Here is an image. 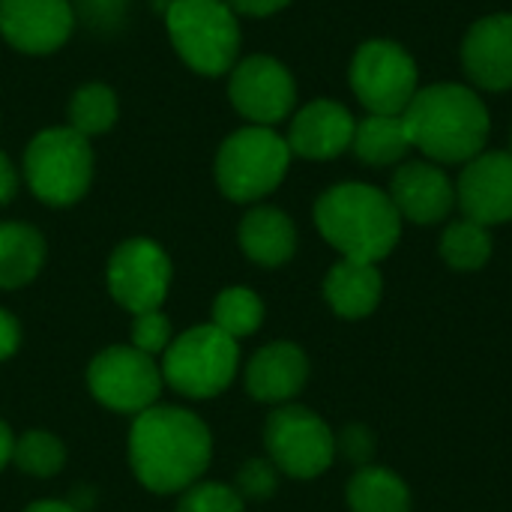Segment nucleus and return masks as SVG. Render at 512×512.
<instances>
[{
    "label": "nucleus",
    "instance_id": "nucleus-4",
    "mask_svg": "<svg viewBox=\"0 0 512 512\" xmlns=\"http://www.w3.org/2000/svg\"><path fill=\"white\" fill-rule=\"evenodd\" d=\"M165 24L189 69L216 78L237 66L240 21L225 0H171Z\"/></svg>",
    "mask_w": 512,
    "mask_h": 512
},
{
    "label": "nucleus",
    "instance_id": "nucleus-27",
    "mask_svg": "<svg viewBox=\"0 0 512 512\" xmlns=\"http://www.w3.org/2000/svg\"><path fill=\"white\" fill-rule=\"evenodd\" d=\"M12 462L30 477H54L66 462V447L48 432H27L15 441Z\"/></svg>",
    "mask_w": 512,
    "mask_h": 512
},
{
    "label": "nucleus",
    "instance_id": "nucleus-7",
    "mask_svg": "<svg viewBox=\"0 0 512 512\" xmlns=\"http://www.w3.org/2000/svg\"><path fill=\"white\" fill-rule=\"evenodd\" d=\"M237 363V339H231L213 324H204L183 333L174 345H168L162 378L168 381L171 390H177L186 399H210L234 381Z\"/></svg>",
    "mask_w": 512,
    "mask_h": 512
},
{
    "label": "nucleus",
    "instance_id": "nucleus-37",
    "mask_svg": "<svg viewBox=\"0 0 512 512\" xmlns=\"http://www.w3.org/2000/svg\"><path fill=\"white\" fill-rule=\"evenodd\" d=\"M24 512H75L69 504L63 501H39V504H30Z\"/></svg>",
    "mask_w": 512,
    "mask_h": 512
},
{
    "label": "nucleus",
    "instance_id": "nucleus-18",
    "mask_svg": "<svg viewBox=\"0 0 512 512\" xmlns=\"http://www.w3.org/2000/svg\"><path fill=\"white\" fill-rule=\"evenodd\" d=\"M309 378L306 354L291 342H273L261 348L246 369V390L258 402H288L303 390Z\"/></svg>",
    "mask_w": 512,
    "mask_h": 512
},
{
    "label": "nucleus",
    "instance_id": "nucleus-36",
    "mask_svg": "<svg viewBox=\"0 0 512 512\" xmlns=\"http://www.w3.org/2000/svg\"><path fill=\"white\" fill-rule=\"evenodd\" d=\"M12 450H15V438H12L9 426L0 420V471L12 462Z\"/></svg>",
    "mask_w": 512,
    "mask_h": 512
},
{
    "label": "nucleus",
    "instance_id": "nucleus-17",
    "mask_svg": "<svg viewBox=\"0 0 512 512\" xmlns=\"http://www.w3.org/2000/svg\"><path fill=\"white\" fill-rule=\"evenodd\" d=\"M390 201L399 216L417 225H435L456 207V186L432 162H408L393 174Z\"/></svg>",
    "mask_w": 512,
    "mask_h": 512
},
{
    "label": "nucleus",
    "instance_id": "nucleus-26",
    "mask_svg": "<svg viewBox=\"0 0 512 512\" xmlns=\"http://www.w3.org/2000/svg\"><path fill=\"white\" fill-rule=\"evenodd\" d=\"M264 321V303L249 288H228L213 303V327L228 333L231 339L252 336Z\"/></svg>",
    "mask_w": 512,
    "mask_h": 512
},
{
    "label": "nucleus",
    "instance_id": "nucleus-10",
    "mask_svg": "<svg viewBox=\"0 0 512 512\" xmlns=\"http://www.w3.org/2000/svg\"><path fill=\"white\" fill-rule=\"evenodd\" d=\"M264 444L270 450V459L297 480H312L324 474L336 456V438L324 426V420L297 405L270 414L264 426Z\"/></svg>",
    "mask_w": 512,
    "mask_h": 512
},
{
    "label": "nucleus",
    "instance_id": "nucleus-16",
    "mask_svg": "<svg viewBox=\"0 0 512 512\" xmlns=\"http://www.w3.org/2000/svg\"><path fill=\"white\" fill-rule=\"evenodd\" d=\"M354 129L357 120L345 105L333 99H315L291 120L288 147L303 159H336L351 147Z\"/></svg>",
    "mask_w": 512,
    "mask_h": 512
},
{
    "label": "nucleus",
    "instance_id": "nucleus-13",
    "mask_svg": "<svg viewBox=\"0 0 512 512\" xmlns=\"http://www.w3.org/2000/svg\"><path fill=\"white\" fill-rule=\"evenodd\" d=\"M456 204L471 222L501 225L512 219V150L480 153L456 183Z\"/></svg>",
    "mask_w": 512,
    "mask_h": 512
},
{
    "label": "nucleus",
    "instance_id": "nucleus-15",
    "mask_svg": "<svg viewBox=\"0 0 512 512\" xmlns=\"http://www.w3.org/2000/svg\"><path fill=\"white\" fill-rule=\"evenodd\" d=\"M468 78L489 93L512 87V12H495L471 24L462 39Z\"/></svg>",
    "mask_w": 512,
    "mask_h": 512
},
{
    "label": "nucleus",
    "instance_id": "nucleus-33",
    "mask_svg": "<svg viewBox=\"0 0 512 512\" xmlns=\"http://www.w3.org/2000/svg\"><path fill=\"white\" fill-rule=\"evenodd\" d=\"M21 345V327L15 321V315H9L6 309H0V360L12 357Z\"/></svg>",
    "mask_w": 512,
    "mask_h": 512
},
{
    "label": "nucleus",
    "instance_id": "nucleus-19",
    "mask_svg": "<svg viewBox=\"0 0 512 512\" xmlns=\"http://www.w3.org/2000/svg\"><path fill=\"white\" fill-rule=\"evenodd\" d=\"M384 282L375 264H363V261H348L342 258L324 282V297L333 306L336 315L342 318H366L375 312L378 300H381Z\"/></svg>",
    "mask_w": 512,
    "mask_h": 512
},
{
    "label": "nucleus",
    "instance_id": "nucleus-21",
    "mask_svg": "<svg viewBox=\"0 0 512 512\" xmlns=\"http://www.w3.org/2000/svg\"><path fill=\"white\" fill-rule=\"evenodd\" d=\"M45 261V240L33 225L3 222L0 225V288L12 291L36 279Z\"/></svg>",
    "mask_w": 512,
    "mask_h": 512
},
{
    "label": "nucleus",
    "instance_id": "nucleus-32",
    "mask_svg": "<svg viewBox=\"0 0 512 512\" xmlns=\"http://www.w3.org/2000/svg\"><path fill=\"white\" fill-rule=\"evenodd\" d=\"M339 447H342V453H345L351 462L366 465V462L372 459V453H375V438H372V432L363 429V426H348V429L342 432Z\"/></svg>",
    "mask_w": 512,
    "mask_h": 512
},
{
    "label": "nucleus",
    "instance_id": "nucleus-3",
    "mask_svg": "<svg viewBox=\"0 0 512 512\" xmlns=\"http://www.w3.org/2000/svg\"><path fill=\"white\" fill-rule=\"evenodd\" d=\"M321 237L348 261L375 264L387 258L402 234V216L387 192L366 183H339L315 204Z\"/></svg>",
    "mask_w": 512,
    "mask_h": 512
},
{
    "label": "nucleus",
    "instance_id": "nucleus-5",
    "mask_svg": "<svg viewBox=\"0 0 512 512\" xmlns=\"http://www.w3.org/2000/svg\"><path fill=\"white\" fill-rule=\"evenodd\" d=\"M291 147L270 126H246L225 138L216 156L219 189L231 201H258L270 195L288 174Z\"/></svg>",
    "mask_w": 512,
    "mask_h": 512
},
{
    "label": "nucleus",
    "instance_id": "nucleus-23",
    "mask_svg": "<svg viewBox=\"0 0 512 512\" xmlns=\"http://www.w3.org/2000/svg\"><path fill=\"white\" fill-rule=\"evenodd\" d=\"M351 512H411L408 486L384 468H360L348 483Z\"/></svg>",
    "mask_w": 512,
    "mask_h": 512
},
{
    "label": "nucleus",
    "instance_id": "nucleus-31",
    "mask_svg": "<svg viewBox=\"0 0 512 512\" xmlns=\"http://www.w3.org/2000/svg\"><path fill=\"white\" fill-rule=\"evenodd\" d=\"M240 489L252 498H267L276 489V474L267 462H246V468L240 471Z\"/></svg>",
    "mask_w": 512,
    "mask_h": 512
},
{
    "label": "nucleus",
    "instance_id": "nucleus-20",
    "mask_svg": "<svg viewBox=\"0 0 512 512\" xmlns=\"http://www.w3.org/2000/svg\"><path fill=\"white\" fill-rule=\"evenodd\" d=\"M240 246L261 267H279L291 261L297 249L294 222L276 207H255L240 222Z\"/></svg>",
    "mask_w": 512,
    "mask_h": 512
},
{
    "label": "nucleus",
    "instance_id": "nucleus-9",
    "mask_svg": "<svg viewBox=\"0 0 512 512\" xmlns=\"http://www.w3.org/2000/svg\"><path fill=\"white\" fill-rule=\"evenodd\" d=\"M162 381V369H156L153 357L132 345L105 348L87 369V387L96 402L120 414H141L153 408L162 393Z\"/></svg>",
    "mask_w": 512,
    "mask_h": 512
},
{
    "label": "nucleus",
    "instance_id": "nucleus-6",
    "mask_svg": "<svg viewBox=\"0 0 512 512\" xmlns=\"http://www.w3.org/2000/svg\"><path fill=\"white\" fill-rule=\"evenodd\" d=\"M24 174L39 201L51 207H69L90 189L93 147L72 126L45 129L24 153Z\"/></svg>",
    "mask_w": 512,
    "mask_h": 512
},
{
    "label": "nucleus",
    "instance_id": "nucleus-25",
    "mask_svg": "<svg viewBox=\"0 0 512 512\" xmlns=\"http://www.w3.org/2000/svg\"><path fill=\"white\" fill-rule=\"evenodd\" d=\"M441 255L456 270H480L492 255V237L480 222H453L441 237Z\"/></svg>",
    "mask_w": 512,
    "mask_h": 512
},
{
    "label": "nucleus",
    "instance_id": "nucleus-30",
    "mask_svg": "<svg viewBox=\"0 0 512 512\" xmlns=\"http://www.w3.org/2000/svg\"><path fill=\"white\" fill-rule=\"evenodd\" d=\"M75 6L93 30H117L126 18V0H75Z\"/></svg>",
    "mask_w": 512,
    "mask_h": 512
},
{
    "label": "nucleus",
    "instance_id": "nucleus-11",
    "mask_svg": "<svg viewBox=\"0 0 512 512\" xmlns=\"http://www.w3.org/2000/svg\"><path fill=\"white\" fill-rule=\"evenodd\" d=\"M171 285V261L165 249L153 240L135 237L114 249L108 261L111 297L132 315L156 312Z\"/></svg>",
    "mask_w": 512,
    "mask_h": 512
},
{
    "label": "nucleus",
    "instance_id": "nucleus-24",
    "mask_svg": "<svg viewBox=\"0 0 512 512\" xmlns=\"http://www.w3.org/2000/svg\"><path fill=\"white\" fill-rule=\"evenodd\" d=\"M117 120V96L105 84H84L69 102V126L84 138L102 135Z\"/></svg>",
    "mask_w": 512,
    "mask_h": 512
},
{
    "label": "nucleus",
    "instance_id": "nucleus-22",
    "mask_svg": "<svg viewBox=\"0 0 512 512\" xmlns=\"http://www.w3.org/2000/svg\"><path fill=\"white\" fill-rule=\"evenodd\" d=\"M351 147L360 162L384 168V165L402 162L414 144H411L402 114H369L357 123Z\"/></svg>",
    "mask_w": 512,
    "mask_h": 512
},
{
    "label": "nucleus",
    "instance_id": "nucleus-2",
    "mask_svg": "<svg viewBox=\"0 0 512 512\" xmlns=\"http://www.w3.org/2000/svg\"><path fill=\"white\" fill-rule=\"evenodd\" d=\"M402 120L411 144L432 162L444 165L480 156L492 129V117L480 93L453 81L420 87Z\"/></svg>",
    "mask_w": 512,
    "mask_h": 512
},
{
    "label": "nucleus",
    "instance_id": "nucleus-34",
    "mask_svg": "<svg viewBox=\"0 0 512 512\" xmlns=\"http://www.w3.org/2000/svg\"><path fill=\"white\" fill-rule=\"evenodd\" d=\"M225 3L240 15H273V12L285 9L291 0H225Z\"/></svg>",
    "mask_w": 512,
    "mask_h": 512
},
{
    "label": "nucleus",
    "instance_id": "nucleus-28",
    "mask_svg": "<svg viewBox=\"0 0 512 512\" xmlns=\"http://www.w3.org/2000/svg\"><path fill=\"white\" fill-rule=\"evenodd\" d=\"M177 512H243V498L240 492L222 483H192L183 492Z\"/></svg>",
    "mask_w": 512,
    "mask_h": 512
},
{
    "label": "nucleus",
    "instance_id": "nucleus-12",
    "mask_svg": "<svg viewBox=\"0 0 512 512\" xmlns=\"http://www.w3.org/2000/svg\"><path fill=\"white\" fill-rule=\"evenodd\" d=\"M228 96L246 120L255 126H273L291 114L297 102V84L285 63L267 54H255L231 69Z\"/></svg>",
    "mask_w": 512,
    "mask_h": 512
},
{
    "label": "nucleus",
    "instance_id": "nucleus-8",
    "mask_svg": "<svg viewBox=\"0 0 512 512\" xmlns=\"http://www.w3.org/2000/svg\"><path fill=\"white\" fill-rule=\"evenodd\" d=\"M351 90L369 114H405L417 96V63L393 39H369L351 60Z\"/></svg>",
    "mask_w": 512,
    "mask_h": 512
},
{
    "label": "nucleus",
    "instance_id": "nucleus-14",
    "mask_svg": "<svg viewBox=\"0 0 512 512\" xmlns=\"http://www.w3.org/2000/svg\"><path fill=\"white\" fill-rule=\"evenodd\" d=\"M69 0H0V33L24 54H51L72 33Z\"/></svg>",
    "mask_w": 512,
    "mask_h": 512
},
{
    "label": "nucleus",
    "instance_id": "nucleus-29",
    "mask_svg": "<svg viewBox=\"0 0 512 512\" xmlns=\"http://www.w3.org/2000/svg\"><path fill=\"white\" fill-rule=\"evenodd\" d=\"M168 339H171V321L156 309V312H144V315H135V324H132V348L144 351V354H159L168 348Z\"/></svg>",
    "mask_w": 512,
    "mask_h": 512
},
{
    "label": "nucleus",
    "instance_id": "nucleus-1",
    "mask_svg": "<svg viewBox=\"0 0 512 512\" xmlns=\"http://www.w3.org/2000/svg\"><path fill=\"white\" fill-rule=\"evenodd\" d=\"M207 426L183 408H147L129 432V462L144 489L156 495L186 492L210 465Z\"/></svg>",
    "mask_w": 512,
    "mask_h": 512
},
{
    "label": "nucleus",
    "instance_id": "nucleus-35",
    "mask_svg": "<svg viewBox=\"0 0 512 512\" xmlns=\"http://www.w3.org/2000/svg\"><path fill=\"white\" fill-rule=\"evenodd\" d=\"M15 192H18V171L9 162V156L0 153V207L9 204L15 198Z\"/></svg>",
    "mask_w": 512,
    "mask_h": 512
}]
</instances>
